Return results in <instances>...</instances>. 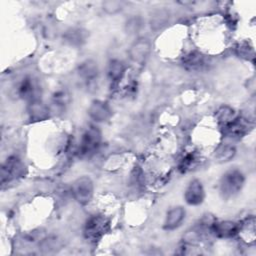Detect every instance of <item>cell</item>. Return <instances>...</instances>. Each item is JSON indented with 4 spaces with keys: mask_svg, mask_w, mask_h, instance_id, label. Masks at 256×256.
<instances>
[{
    "mask_svg": "<svg viewBox=\"0 0 256 256\" xmlns=\"http://www.w3.org/2000/svg\"><path fill=\"white\" fill-rule=\"evenodd\" d=\"M102 140L101 130L97 126H90L83 133L78 147V155L80 157H89L93 155L100 147Z\"/></svg>",
    "mask_w": 256,
    "mask_h": 256,
    "instance_id": "2",
    "label": "cell"
},
{
    "mask_svg": "<svg viewBox=\"0 0 256 256\" xmlns=\"http://www.w3.org/2000/svg\"><path fill=\"white\" fill-rule=\"evenodd\" d=\"M245 176L239 169L226 171L219 181V191L223 198L230 199L236 196L243 188Z\"/></svg>",
    "mask_w": 256,
    "mask_h": 256,
    "instance_id": "1",
    "label": "cell"
},
{
    "mask_svg": "<svg viewBox=\"0 0 256 256\" xmlns=\"http://www.w3.org/2000/svg\"><path fill=\"white\" fill-rule=\"evenodd\" d=\"M235 153H236V150L232 145L223 144L215 150L214 157L217 162L223 163V162H227V161L231 160L234 157Z\"/></svg>",
    "mask_w": 256,
    "mask_h": 256,
    "instance_id": "17",
    "label": "cell"
},
{
    "mask_svg": "<svg viewBox=\"0 0 256 256\" xmlns=\"http://www.w3.org/2000/svg\"><path fill=\"white\" fill-rule=\"evenodd\" d=\"M141 27H142V19L138 16H133L129 18L125 24V29L129 34L138 33Z\"/></svg>",
    "mask_w": 256,
    "mask_h": 256,
    "instance_id": "23",
    "label": "cell"
},
{
    "mask_svg": "<svg viewBox=\"0 0 256 256\" xmlns=\"http://www.w3.org/2000/svg\"><path fill=\"white\" fill-rule=\"evenodd\" d=\"M186 211L182 206L172 207L166 214L163 228L167 231H172L177 229L185 219Z\"/></svg>",
    "mask_w": 256,
    "mask_h": 256,
    "instance_id": "13",
    "label": "cell"
},
{
    "mask_svg": "<svg viewBox=\"0 0 256 256\" xmlns=\"http://www.w3.org/2000/svg\"><path fill=\"white\" fill-rule=\"evenodd\" d=\"M110 227V221L104 215H93L85 223L83 234L84 237L92 242L101 239Z\"/></svg>",
    "mask_w": 256,
    "mask_h": 256,
    "instance_id": "3",
    "label": "cell"
},
{
    "mask_svg": "<svg viewBox=\"0 0 256 256\" xmlns=\"http://www.w3.org/2000/svg\"><path fill=\"white\" fill-rule=\"evenodd\" d=\"M182 62L184 67L188 70H199L205 66L206 60L202 53L198 51H192L184 56Z\"/></svg>",
    "mask_w": 256,
    "mask_h": 256,
    "instance_id": "16",
    "label": "cell"
},
{
    "mask_svg": "<svg viewBox=\"0 0 256 256\" xmlns=\"http://www.w3.org/2000/svg\"><path fill=\"white\" fill-rule=\"evenodd\" d=\"M87 32L82 29H71L65 34V40L71 45H81L86 41Z\"/></svg>",
    "mask_w": 256,
    "mask_h": 256,
    "instance_id": "19",
    "label": "cell"
},
{
    "mask_svg": "<svg viewBox=\"0 0 256 256\" xmlns=\"http://www.w3.org/2000/svg\"><path fill=\"white\" fill-rule=\"evenodd\" d=\"M125 71H126L125 64L121 60L113 59L109 62L107 67L108 79L113 83H117L120 80H122L125 74Z\"/></svg>",
    "mask_w": 256,
    "mask_h": 256,
    "instance_id": "15",
    "label": "cell"
},
{
    "mask_svg": "<svg viewBox=\"0 0 256 256\" xmlns=\"http://www.w3.org/2000/svg\"><path fill=\"white\" fill-rule=\"evenodd\" d=\"M184 199L188 205L198 206L205 199V189L199 179H193L189 182L184 192Z\"/></svg>",
    "mask_w": 256,
    "mask_h": 256,
    "instance_id": "10",
    "label": "cell"
},
{
    "mask_svg": "<svg viewBox=\"0 0 256 256\" xmlns=\"http://www.w3.org/2000/svg\"><path fill=\"white\" fill-rule=\"evenodd\" d=\"M169 16H170L169 12L165 9H160V10L155 11L151 15V20H150L151 28H153V29L162 28L169 21Z\"/></svg>",
    "mask_w": 256,
    "mask_h": 256,
    "instance_id": "18",
    "label": "cell"
},
{
    "mask_svg": "<svg viewBox=\"0 0 256 256\" xmlns=\"http://www.w3.org/2000/svg\"><path fill=\"white\" fill-rule=\"evenodd\" d=\"M78 75L87 85L93 84L98 79L99 75V68L97 62L92 59H87L83 61L78 67Z\"/></svg>",
    "mask_w": 256,
    "mask_h": 256,
    "instance_id": "12",
    "label": "cell"
},
{
    "mask_svg": "<svg viewBox=\"0 0 256 256\" xmlns=\"http://www.w3.org/2000/svg\"><path fill=\"white\" fill-rule=\"evenodd\" d=\"M237 53L240 57L242 58H245V59H249V56L251 55V57H254L253 56V50L251 47H248V44L246 43H243V44H240L237 48Z\"/></svg>",
    "mask_w": 256,
    "mask_h": 256,
    "instance_id": "25",
    "label": "cell"
},
{
    "mask_svg": "<svg viewBox=\"0 0 256 256\" xmlns=\"http://www.w3.org/2000/svg\"><path fill=\"white\" fill-rule=\"evenodd\" d=\"M198 161L197 155L194 152H190L187 153L179 162V170L182 173H186L188 171H190L191 169H193V167L196 166Z\"/></svg>",
    "mask_w": 256,
    "mask_h": 256,
    "instance_id": "21",
    "label": "cell"
},
{
    "mask_svg": "<svg viewBox=\"0 0 256 256\" xmlns=\"http://www.w3.org/2000/svg\"><path fill=\"white\" fill-rule=\"evenodd\" d=\"M239 223L234 221L225 220V221H217L213 222L209 226V231L217 238L222 239H230L238 235L239 233Z\"/></svg>",
    "mask_w": 256,
    "mask_h": 256,
    "instance_id": "9",
    "label": "cell"
},
{
    "mask_svg": "<svg viewBox=\"0 0 256 256\" xmlns=\"http://www.w3.org/2000/svg\"><path fill=\"white\" fill-rule=\"evenodd\" d=\"M27 112L31 122L44 121L47 120L50 116L49 107L46 104H44L41 100L29 102Z\"/></svg>",
    "mask_w": 256,
    "mask_h": 256,
    "instance_id": "14",
    "label": "cell"
},
{
    "mask_svg": "<svg viewBox=\"0 0 256 256\" xmlns=\"http://www.w3.org/2000/svg\"><path fill=\"white\" fill-rule=\"evenodd\" d=\"M251 128L252 125L250 124V122L240 116H236L233 120L221 127L225 137L236 140L245 136Z\"/></svg>",
    "mask_w": 256,
    "mask_h": 256,
    "instance_id": "6",
    "label": "cell"
},
{
    "mask_svg": "<svg viewBox=\"0 0 256 256\" xmlns=\"http://www.w3.org/2000/svg\"><path fill=\"white\" fill-rule=\"evenodd\" d=\"M88 115L93 121L103 123L110 119L112 116V110L107 102L102 100H94L91 102L88 108Z\"/></svg>",
    "mask_w": 256,
    "mask_h": 256,
    "instance_id": "11",
    "label": "cell"
},
{
    "mask_svg": "<svg viewBox=\"0 0 256 256\" xmlns=\"http://www.w3.org/2000/svg\"><path fill=\"white\" fill-rule=\"evenodd\" d=\"M152 49L150 40L146 37L137 38L129 48V57L136 64H143L149 57Z\"/></svg>",
    "mask_w": 256,
    "mask_h": 256,
    "instance_id": "7",
    "label": "cell"
},
{
    "mask_svg": "<svg viewBox=\"0 0 256 256\" xmlns=\"http://www.w3.org/2000/svg\"><path fill=\"white\" fill-rule=\"evenodd\" d=\"M70 101L69 94L65 90H59L53 95V104L58 108H64Z\"/></svg>",
    "mask_w": 256,
    "mask_h": 256,
    "instance_id": "24",
    "label": "cell"
},
{
    "mask_svg": "<svg viewBox=\"0 0 256 256\" xmlns=\"http://www.w3.org/2000/svg\"><path fill=\"white\" fill-rule=\"evenodd\" d=\"M124 2L119 0H106L102 2V10L108 15H115L122 11Z\"/></svg>",
    "mask_w": 256,
    "mask_h": 256,
    "instance_id": "22",
    "label": "cell"
},
{
    "mask_svg": "<svg viewBox=\"0 0 256 256\" xmlns=\"http://www.w3.org/2000/svg\"><path fill=\"white\" fill-rule=\"evenodd\" d=\"M73 198L80 205H87L94 195V183L89 176H80L74 180L71 186Z\"/></svg>",
    "mask_w": 256,
    "mask_h": 256,
    "instance_id": "4",
    "label": "cell"
},
{
    "mask_svg": "<svg viewBox=\"0 0 256 256\" xmlns=\"http://www.w3.org/2000/svg\"><path fill=\"white\" fill-rule=\"evenodd\" d=\"M236 116L237 115H236L234 109H232L228 106L220 107L216 113V117H217L218 122L221 127L224 126L225 124H227L228 122H230L231 120H233Z\"/></svg>",
    "mask_w": 256,
    "mask_h": 256,
    "instance_id": "20",
    "label": "cell"
},
{
    "mask_svg": "<svg viewBox=\"0 0 256 256\" xmlns=\"http://www.w3.org/2000/svg\"><path fill=\"white\" fill-rule=\"evenodd\" d=\"M25 175V166L22 161L16 156L8 157L1 166L0 182L4 186L7 183H11Z\"/></svg>",
    "mask_w": 256,
    "mask_h": 256,
    "instance_id": "5",
    "label": "cell"
},
{
    "mask_svg": "<svg viewBox=\"0 0 256 256\" xmlns=\"http://www.w3.org/2000/svg\"><path fill=\"white\" fill-rule=\"evenodd\" d=\"M17 93L20 98L28 102L40 100L41 88L36 80L32 77H25L19 83L17 88Z\"/></svg>",
    "mask_w": 256,
    "mask_h": 256,
    "instance_id": "8",
    "label": "cell"
}]
</instances>
